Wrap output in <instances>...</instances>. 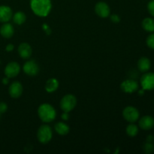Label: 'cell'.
I'll return each instance as SVG.
<instances>
[{
  "label": "cell",
  "mask_w": 154,
  "mask_h": 154,
  "mask_svg": "<svg viewBox=\"0 0 154 154\" xmlns=\"http://www.w3.org/2000/svg\"><path fill=\"white\" fill-rule=\"evenodd\" d=\"M20 72V66L17 62H11L8 63L5 68V75L9 78H13L17 76Z\"/></svg>",
  "instance_id": "cell-7"
},
{
  "label": "cell",
  "mask_w": 154,
  "mask_h": 154,
  "mask_svg": "<svg viewBox=\"0 0 154 154\" xmlns=\"http://www.w3.org/2000/svg\"><path fill=\"white\" fill-rule=\"evenodd\" d=\"M111 20L114 23H119V22H120V17H119L117 14H112V15H111Z\"/></svg>",
  "instance_id": "cell-26"
},
{
  "label": "cell",
  "mask_w": 154,
  "mask_h": 154,
  "mask_svg": "<svg viewBox=\"0 0 154 154\" xmlns=\"http://www.w3.org/2000/svg\"><path fill=\"white\" fill-rule=\"evenodd\" d=\"M95 12L99 17L106 18L108 16H110L111 9L106 2H99L95 6Z\"/></svg>",
  "instance_id": "cell-10"
},
{
  "label": "cell",
  "mask_w": 154,
  "mask_h": 154,
  "mask_svg": "<svg viewBox=\"0 0 154 154\" xmlns=\"http://www.w3.org/2000/svg\"><path fill=\"white\" fill-rule=\"evenodd\" d=\"M126 132L129 137H135L138 133V127L133 123H130L126 127Z\"/></svg>",
  "instance_id": "cell-21"
},
{
  "label": "cell",
  "mask_w": 154,
  "mask_h": 154,
  "mask_svg": "<svg viewBox=\"0 0 154 154\" xmlns=\"http://www.w3.org/2000/svg\"><path fill=\"white\" fill-rule=\"evenodd\" d=\"M140 128L143 130H150L154 127V118L151 116H144L139 120Z\"/></svg>",
  "instance_id": "cell-13"
},
{
  "label": "cell",
  "mask_w": 154,
  "mask_h": 154,
  "mask_svg": "<svg viewBox=\"0 0 154 154\" xmlns=\"http://www.w3.org/2000/svg\"><path fill=\"white\" fill-rule=\"evenodd\" d=\"M141 87L144 90H154V73L153 72H146L141 76Z\"/></svg>",
  "instance_id": "cell-6"
},
{
  "label": "cell",
  "mask_w": 154,
  "mask_h": 154,
  "mask_svg": "<svg viewBox=\"0 0 154 154\" xmlns=\"http://www.w3.org/2000/svg\"><path fill=\"white\" fill-rule=\"evenodd\" d=\"M30 7L35 14L45 17L51 12L52 4L51 0H30Z\"/></svg>",
  "instance_id": "cell-1"
},
{
  "label": "cell",
  "mask_w": 154,
  "mask_h": 154,
  "mask_svg": "<svg viewBox=\"0 0 154 154\" xmlns=\"http://www.w3.org/2000/svg\"><path fill=\"white\" fill-rule=\"evenodd\" d=\"M151 66L150 60L147 57H143L138 61V69L141 72H147Z\"/></svg>",
  "instance_id": "cell-16"
},
{
  "label": "cell",
  "mask_w": 154,
  "mask_h": 154,
  "mask_svg": "<svg viewBox=\"0 0 154 154\" xmlns=\"http://www.w3.org/2000/svg\"><path fill=\"white\" fill-rule=\"evenodd\" d=\"M141 26L145 31L153 32H154V19L151 17L145 18L143 20Z\"/></svg>",
  "instance_id": "cell-19"
},
{
  "label": "cell",
  "mask_w": 154,
  "mask_h": 154,
  "mask_svg": "<svg viewBox=\"0 0 154 154\" xmlns=\"http://www.w3.org/2000/svg\"><path fill=\"white\" fill-rule=\"evenodd\" d=\"M146 43H147V45L148 46V48H150V49L154 50V33L150 34V35L147 38Z\"/></svg>",
  "instance_id": "cell-22"
},
{
  "label": "cell",
  "mask_w": 154,
  "mask_h": 154,
  "mask_svg": "<svg viewBox=\"0 0 154 154\" xmlns=\"http://www.w3.org/2000/svg\"><path fill=\"white\" fill-rule=\"evenodd\" d=\"M23 88V85L19 82V81H14L12 84H11L10 87L8 89V93L11 97L14 99L19 98L22 95Z\"/></svg>",
  "instance_id": "cell-11"
},
{
  "label": "cell",
  "mask_w": 154,
  "mask_h": 154,
  "mask_svg": "<svg viewBox=\"0 0 154 154\" xmlns=\"http://www.w3.org/2000/svg\"><path fill=\"white\" fill-rule=\"evenodd\" d=\"M54 129L60 135H66L70 131V128L68 126L66 123H63V122H59V123H56L54 126Z\"/></svg>",
  "instance_id": "cell-17"
},
{
  "label": "cell",
  "mask_w": 154,
  "mask_h": 154,
  "mask_svg": "<svg viewBox=\"0 0 154 154\" xmlns=\"http://www.w3.org/2000/svg\"><path fill=\"white\" fill-rule=\"evenodd\" d=\"M153 139H154V136H153Z\"/></svg>",
  "instance_id": "cell-32"
},
{
  "label": "cell",
  "mask_w": 154,
  "mask_h": 154,
  "mask_svg": "<svg viewBox=\"0 0 154 154\" xmlns=\"http://www.w3.org/2000/svg\"><path fill=\"white\" fill-rule=\"evenodd\" d=\"M144 152L147 153H152V152L154 150V145L151 142H148V141H147V143H146L144 146Z\"/></svg>",
  "instance_id": "cell-23"
},
{
  "label": "cell",
  "mask_w": 154,
  "mask_h": 154,
  "mask_svg": "<svg viewBox=\"0 0 154 154\" xmlns=\"http://www.w3.org/2000/svg\"><path fill=\"white\" fill-rule=\"evenodd\" d=\"M8 110V105L5 102H0V113L2 114L5 113Z\"/></svg>",
  "instance_id": "cell-25"
},
{
  "label": "cell",
  "mask_w": 154,
  "mask_h": 154,
  "mask_svg": "<svg viewBox=\"0 0 154 154\" xmlns=\"http://www.w3.org/2000/svg\"><path fill=\"white\" fill-rule=\"evenodd\" d=\"M13 16L11 8L7 5H0V22L4 23L10 20Z\"/></svg>",
  "instance_id": "cell-12"
},
{
  "label": "cell",
  "mask_w": 154,
  "mask_h": 154,
  "mask_svg": "<svg viewBox=\"0 0 154 154\" xmlns=\"http://www.w3.org/2000/svg\"><path fill=\"white\" fill-rule=\"evenodd\" d=\"M123 117L129 123H135L139 119L140 113L135 107L127 106L123 109Z\"/></svg>",
  "instance_id": "cell-5"
},
{
  "label": "cell",
  "mask_w": 154,
  "mask_h": 154,
  "mask_svg": "<svg viewBox=\"0 0 154 154\" xmlns=\"http://www.w3.org/2000/svg\"><path fill=\"white\" fill-rule=\"evenodd\" d=\"M38 114L44 123H51L54 121L57 117V112L54 107L48 103L42 104L38 109Z\"/></svg>",
  "instance_id": "cell-2"
},
{
  "label": "cell",
  "mask_w": 154,
  "mask_h": 154,
  "mask_svg": "<svg viewBox=\"0 0 154 154\" xmlns=\"http://www.w3.org/2000/svg\"><path fill=\"white\" fill-rule=\"evenodd\" d=\"M60 108L64 112L69 113L75 108L77 105V99L74 95L67 94L62 98L60 101Z\"/></svg>",
  "instance_id": "cell-4"
},
{
  "label": "cell",
  "mask_w": 154,
  "mask_h": 154,
  "mask_svg": "<svg viewBox=\"0 0 154 154\" xmlns=\"http://www.w3.org/2000/svg\"><path fill=\"white\" fill-rule=\"evenodd\" d=\"M59 87V81L55 78H51L46 82L45 90L48 93H53L56 91Z\"/></svg>",
  "instance_id": "cell-18"
},
{
  "label": "cell",
  "mask_w": 154,
  "mask_h": 154,
  "mask_svg": "<svg viewBox=\"0 0 154 154\" xmlns=\"http://www.w3.org/2000/svg\"><path fill=\"white\" fill-rule=\"evenodd\" d=\"M53 137L52 129L49 125H42L39 127L37 132V138L42 144H48L51 141Z\"/></svg>",
  "instance_id": "cell-3"
},
{
  "label": "cell",
  "mask_w": 154,
  "mask_h": 154,
  "mask_svg": "<svg viewBox=\"0 0 154 154\" xmlns=\"http://www.w3.org/2000/svg\"><path fill=\"white\" fill-rule=\"evenodd\" d=\"M14 22L17 25H22L26 20V16L22 11H17L12 16Z\"/></svg>",
  "instance_id": "cell-20"
},
{
  "label": "cell",
  "mask_w": 154,
  "mask_h": 154,
  "mask_svg": "<svg viewBox=\"0 0 154 154\" xmlns=\"http://www.w3.org/2000/svg\"><path fill=\"white\" fill-rule=\"evenodd\" d=\"M153 139V137L152 136V135H149L147 138V141H148V142H152Z\"/></svg>",
  "instance_id": "cell-30"
},
{
  "label": "cell",
  "mask_w": 154,
  "mask_h": 154,
  "mask_svg": "<svg viewBox=\"0 0 154 154\" xmlns=\"http://www.w3.org/2000/svg\"><path fill=\"white\" fill-rule=\"evenodd\" d=\"M8 81H9V78H8V77H6V78H3L2 79L3 84H7L8 83Z\"/></svg>",
  "instance_id": "cell-29"
},
{
  "label": "cell",
  "mask_w": 154,
  "mask_h": 154,
  "mask_svg": "<svg viewBox=\"0 0 154 154\" xmlns=\"http://www.w3.org/2000/svg\"><path fill=\"white\" fill-rule=\"evenodd\" d=\"M1 115H2V114H1V113H0V117H1Z\"/></svg>",
  "instance_id": "cell-31"
},
{
  "label": "cell",
  "mask_w": 154,
  "mask_h": 154,
  "mask_svg": "<svg viewBox=\"0 0 154 154\" xmlns=\"http://www.w3.org/2000/svg\"><path fill=\"white\" fill-rule=\"evenodd\" d=\"M23 72L29 76H35L39 72V66L35 60H29L23 65Z\"/></svg>",
  "instance_id": "cell-8"
},
{
  "label": "cell",
  "mask_w": 154,
  "mask_h": 154,
  "mask_svg": "<svg viewBox=\"0 0 154 154\" xmlns=\"http://www.w3.org/2000/svg\"><path fill=\"white\" fill-rule=\"evenodd\" d=\"M14 33V29L13 26L9 23H4L0 27V35L5 38H10Z\"/></svg>",
  "instance_id": "cell-15"
},
{
  "label": "cell",
  "mask_w": 154,
  "mask_h": 154,
  "mask_svg": "<svg viewBox=\"0 0 154 154\" xmlns=\"http://www.w3.org/2000/svg\"><path fill=\"white\" fill-rule=\"evenodd\" d=\"M120 88L126 93H133L138 90V84L135 80L127 79L122 82Z\"/></svg>",
  "instance_id": "cell-9"
},
{
  "label": "cell",
  "mask_w": 154,
  "mask_h": 154,
  "mask_svg": "<svg viewBox=\"0 0 154 154\" xmlns=\"http://www.w3.org/2000/svg\"><path fill=\"white\" fill-rule=\"evenodd\" d=\"M147 10L150 14L154 17V0H150L147 4Z\"/></svg>",
  "instance_id": "cell-24"
},
{
  "label": "cell",
  "mask_w": 154,
  "mask_h": 154,
  "mask_svg": "<svg viewBox=\"0 0 154 154\" xmlns=\"http://www.w3.org/2000/svg\"><path fill=\"white\" fill-rule=\"evenodd\" d=\"M5 50L8 51V52H11L14 50V45L12 44H8V45L6 46Z\"/></svg>",
  "instance_id": "cell-28"
},
{
  "label": "cell",
  "mask_w": 154,
  "mask_h": 154,
  "mask_svg": "<svg viewBox=\"0 0 154 154\" xmlns=\"http://www.w3.org/2000/svg\"><path fill=\"white\" fill-rule=\"evenodd\" d=\"M18 53L21 58L29 59L32 54V49L31 46L27 43H21L18 47Z\"/></svg>",
  "instance_id": "cell-14"
},
{
  "label": "cell",
  "mask_w": 154,
  "mask_h": 154,
  "mask_svg": "<svg viewBox=\"0 0 154 154\" xmlns=\"http://www.w3.org/2000/svg\"><path fill=\"white\" fill-rule=\"evenodd\" d=\"M61 117H62V119H63V120H69V113L64 112V111H63V114H62Z\"/></svg>",
  "instance_id": "cell-27"
}]
</instances>
